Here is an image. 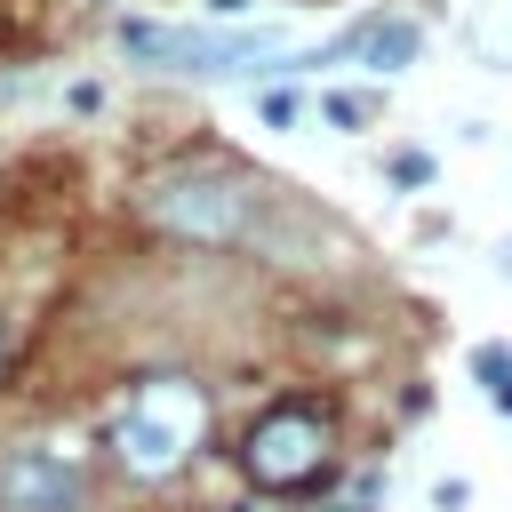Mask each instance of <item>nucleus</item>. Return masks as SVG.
Segmentation results:
<instances>
[{
    "mask_svg": "<svg viewBox=\"0 0 512 512\" xmlns=\"http://www.w3.org/2000/svg\"><path fill=\"white\" fill-rule=\"evenodd\" d=\"M264 184L240 176V168H184V176H160L144 192V216L176 240H200V248H256L264 240Z\"/></svg>",
    "mask_w": 512,
    "mask_h": 512,
    "instance_id": "nucleus-1",
    "label": "nucleus"
},
{
    "mask_svg": "<svg viewBox=\"0 0 512 512\" xmlns=\"http://www.w3.org/2000/svg\"><path fill=\"white\" fill-rule=\"evenodd\" d=\"M200 432H208V400H200V384H184V376L136 384L128 408L112 416V448H120V464H128L136 480H168V472L200 448Z\"/></svg>",
    "mask_w": 512,
    "mask_h": 512,
    "instance_id": "nucleus-2",
    "label": "nucleus"
},
{
    "mask_svg": "<svg viewBox=\"0 0 512 512\" xmlns=\"http://www.w3.org/2000/svg\"><path fill=\"white\" fill-rule=\"evenodd\" d=\"M328 456H336V416H328V400H280V408L248 432L240 472H248L264 496H288V488H312V480L328 472Z\"/></svg>",
    "mask_w": 512,
    "mask_h": 512,
    "instance_id": "nucleus-3",
    "label": "nucleus"
},
{
    "mask_svg": "<svg viewBox=\"0 0 512 512\" xmlns=\"http://www.w3.org/2000/svg\"><path fill=\"white\" fill-rule=\"evenodd\" d=\"M128 56L168 72H240V56L264 48V32H176V24H128Z\"/></svg>",
    "mask_w": 512,
    "mask_h": 512,
    "instance_id": "nucleus-4",
    "label": "nucleus"
},
{
    "mask_svg": "<svg viewBox=\"0 0 512 512\" xmlns=\"http://www.w3.org/2000/svg\"><path fill=\"white\" fill-rule=\"evenodd\" d=\"M88 472L56 448H8L0 456V512H80Z\"/></svg>",
    "mask_w": 512,
    "mask_h": 512,
    "instance_id": "nucleus-5",
    "label": "nucleus"
},
{
    "mask_svg": "<svg viewBox=\"0 0 512 512\" xmlns=\"http://www.w3.org/2000/svg\"><path fill=\"white\" fill-rule=\"evenodd\" d=\"M376 80H400L416 56H424V24H408V16H368V32H360V48H352Z\"/></svg>",
    "mask_w": 512,
    "mask_h": 512,
    "instance_id": "nucleus-6",
    "label": "nucleus"
},
{
    "mask_svg": "<svg viewBox=\"0 0 512 512\" xmlns=\"http://www.w3.org/2000/svg\"><path fill=\"white\" fill-rule=\"evenodd\" d=\"M472 376H480L488 400H504L512 392V344H472Z\"/></svg>",
    "mask_w": 512,
    "mask_h": 512,
    "instance_id": "nucleus-7",
    "label": "nucleus"
},
{
    "mask_svg": "<svg viewBox=\"0 0 512 512\" xmlns=\"http://www.w3.org/2000/svg\"><path fill=\"white\" fill-rule=\"evenodd\" d=\"M296 120H304V96L296 88H272L264 96V128H296Z\"/></svg>",
    "mask_w": 512,
    "mask_h": 512,
    "instance_id": "nucleus-8",
    "label": "nucleus"
},
{
    "mask_svg": "<svg viewBox=\"0 0 512 512\" xmlns=\"http://www.w3.org/2000/svg\"><path fill=\"white\" fill-rule=\"evenodd\" d=\"M320 112H328L336 128H368V112H376V104H368V96H344V88H336V96H328Z\"/></svg>",
    "mask_w": 512,
    "mask_h": 512,
    "instance_id": "nucleus-9",
    "label": "nucleus"
},
{
    "mask_svg": "<svg viewBox=\"0 0 512 512\" xmlns=\"http://www.w3.org/2000/svg\"><path fill=\"white\" fill-rule=\"evenodd\" d=\"M392 184H432V152H392Z\"/></svg>",
    "mask_w": 512,
    "mask_h": 512,
    "instance_id": "nucleus-10",
    "label": "nucleus"
},
{
    "mask_svg": "<svg viewBox=\"0 0 512 512\" xmlns=\"http://www.w3.org/2000/svg\"><path fill=\"white\" fill-rule=\"evenodd\" d=\"M464 496H472L464 480H440V488H432V504H440V512H464Z\"/></svg>",
    "mask_w": 512,
    "mask_h": 512,
    "instance_id": "nucleus-11",
    "label": "nucleus"
},
{
    "mask_svg": "<svg viewBox=\"0 0 512 512\" xmlns=\"http://www.w3.org/2000/svg\"><path fill=\"white\" fill-rule=\"evenodd\" d=\"M208 8H216V16H240V8H248V0H208Z\"/></svg>",
    "mask_w": 512,
    "mask_h": 512,
    "instance_id": "nucleus-12",
    "label": "nucleus"
}]
</instances>
